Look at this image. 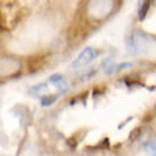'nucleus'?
<instances>
[{
	"mask_svg": "<svg viewBox=\"0 0 156 156\" xmlns=\"http://www.w3.org/2000/svg\"><path fill=\"white\" fill-rule=\"evenodd\" d=\"M148 6H150V0H140V3H139V17H140V20H144L147 11H148Z\"/></svg>",
	"mask_w": 156,
	"mask_h": 156,
	"instance_id": "8",
	"label": "nucleus"
},
{
	"mask_svg": "<svg viewBox=\"0 0 156 156\" xmlns=\"http://www.w3.org/2000/svg\"><path fill=\"white\" fill-rule=\"evenodd\" d=\"M48 86H50L48 83H37V84L28 87V94H30L31 97H39V98H41L42 95L48 94V92H47Z\"/></svg>",
	"mask_w": 156,
	"mask_h": 156,
	"instance_id": "6",
	"label": "nucleus"
},
{
	"mask_svg": "<svg viewBox=\"0 0 156 156\" xmlns=\"http://www.w3.org/2000/svg\"><path fill=\"white\" fill-rule=\"evenodd\" d=\"M145 150L150 156H156V140H151L145 145Z\"/></svg>",
	"mask_w": 156,
	"mask_h": 156,
	"instance_id": "9",
	"label": "nucleus"
},
{
	"mask_svg": "<svg viewBox=\"0 0 156 156\" xmlns=\"http://www.w3.org/2000/svg\"><path fill=\"white\" fill-rule=\"evenodd\" d=\"M114 8V0H89L87 12L92 19H105Z\"/></svg>",
	"mask_w": 156,
	"mask_h": 156,
	"instance_id": "1",
	"label": "nucleus"
},
{
	"mask_svg": "<svg viewBox=\"0 0 156 156\" xmlns=\"http://www.w3.org/2000/svg\"><path fill=\"white\" fill-rule=\"evenodd\" d=\"M98 55L97 48L94 47H86L84 50H81V53L78 55L72 62H70V69H80V67H86L87 64H90Z\"/></svg>",
	"mask_w": 156,
	"mask_h": 156,
	"instance_id": "2",
	"label": "nucleus"
},
{
	"mask_svg": "<svg viewBox=\"0 0 156 156\" xmlns=\"http://www.w3.org/2000/svg\"><path fill=\"white\" fill-rule=\"evenodd\" d=\"M50 86H55L56 90H58V94H66L67 90H69V83L67 80L64 78L61 73H53V75H50L48 78V81H47Z\"/></svg>",
	"mask_w": 156,
	"mask_h": 156,
	"instance_id": "4",
	"label": "nucleus"
},
{
	"mask_svg": "<svg viewBox=\"0 0 156 156\" xmlns=\"http://www.w3.org/2000/svg\"><path fill=\"white\" fill-rule=\"evenodd\" d=\"M144 36H142L140 33H133V34H129L126 37V41H125V45L128 48V51H131V53H140L142 50V42H144Z\"/></svg>",
	"mask_w": 156,
	"mask_h": 156,
	"instance_id": "3",
	"label": "nucleus"
},
{
	"mask_svg": "<svg viewBox=\"0 0 156 156\" xmlns=\"http://www.w3.org/2000/svg\"><path fill=\"white\" fill-rule=\"evenodd\" d=\"M20 67L19 61L12 58H2L0 59V75H8L11 72H14Z\"/></svg>",
	"mask_w": 156,
	"mask_h": 156,
	"instance_id": "5",
	"label": "nucleus"
},
{
	"mask_svg": "<svg viewBox=\"0 0 156 156\" xmlns=\"http://www.w3.org/2000/svg\"><path fill=\"white\" fill-rule=\"evenodd\" d=\"M56 100H58V95L56 94H45V95L41 97V106H44V108L51 106Z\"/></svg>",
	"mask_w": 156,
	"mask_h": 156,
	"instance_id": "7",
	"label": "nucleus"
}]
</instances>
